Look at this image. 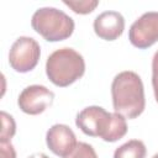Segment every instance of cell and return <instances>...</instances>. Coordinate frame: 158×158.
<instances>
[{
  "label": "cell",
  "instance_id": "cell-12",
  "mask_svg": "<svg viewBox=\"0 0 158 158\" xmlns=\"http://www.w3.org/2000/svg\"><path fill=\"white\" fill-rule=\"evenodd\" d=\"M64 5L69 6L75 14H80V15H86L94 11V9L99 5L98 0H79V1H63Z\"/></svg>",
  "mask_w": 158,
  "mask_h": 158
},
{
  "label": "cell",
  "instance_id": "cell-17",
  "mask_svg": "<svg viewBox=\"0 0 158 158\" xmlns=\"http://www.w3.org/2000/svg\"><path fill=\"white\" fill-rule=\"evenodd\" d=\"M152 158H158V153H156V154H154V156H153Z\"/></svg>",
  "mask_w": 158,
  "mask_h": 158
},
{
  "label": "cell",
  "instance_id": "cell-8",
  "mask_svg": "<svg viewBox=\"0 0 158 158\" xmlns=\"http://www.w3.org/2000/svg\"><path fill=\"white\" fill-rule=\"evenodd\" d=\"M46 143L56 156L65 158L73 152L78 142L73 130L69 126L56 123L47 131Z\"/></svg>",
  "mask_w": 158,
  "mask_h": 158
},
{
  "label": "cell",
  "instance_id": "cell-10",
  "mask_svg": "<svg viewBox=\"0 0 158 158\" xmlns=\"http://www.w3.org/2000/svg\"><path fill=\"white\" fill-rule=\"evenodd\" d=\"M147 148L141 139H130L114 153V158H146Z\"/></svg>",
  "mask_w": 158,
  "mask_h": 158
},
{
  "label": "cell",
  "instance_id": "cell-2",
  "mask_svg": "<svg viewBox=\"0 0 158 158\" xmlns=\"http://www.w3.org/2000/svg\"><path fill=\"white\" fill-rule=\"evenodd\" d=\"M114 110L127 118L138 117L144 107V88L141 77L131 70L118 73L111 84Z\"/></svg>",
  "mask_w": 158,
  "mask_h": 158
},
{
  "label": "cell",
  "instance_id": "cell-13",
  "mask_svg": "<svg viewBox=\"0 0 158 158\" xmlns=\"http://www.w3.org/2000/svg\"><path fill=\"white\" fill-rule=\"evenodd\" d=\"M65 158H98V156L93 146L85 142H78L73 152Z\"/></svg>",
  "mask_w": 158,
  "mask_h": 158
},
{
  "label": "cell",
  "instance_id": "cell-1",
  "mask_svg": "<svg viewBox=\"0 0 158 158\" xmlns=\"http://www.w3.org/2000/svg\"><path fill=\"white\" fill-rule=\"evenodd\" d=\"M75 125L83 133L100 137L105 142H116L127 133L126 118L117 112H107L101 106H88L75 118Z\"/></svg>",
  "mask_w": 158,
  "mask_h": 158
},
{
  "label": "cell",
  "instance_id": "cell-9",
  "mask_svg": "<svg viewBox=\"0 0 158 158\" xmlns=\"http://www.w3.org/2000/svg\"><path fill=\"white\" fill-rule=\"evenodd\" d=\"M93 26L96 36L105 41H115L125 30V19L117 11H104L95 17Z\"/></svg>",
  "mask_w": 158,
  "mask_h": 158
},
{
  "label": "cell",
  "instance_id": "cell-5",
  "mask_svg": "<svg viewBox=\"0 0 158 158\" xmlns=\"http://www.w3.org/2000/svg\"><path fill=\"white\" fill-rule=\"evenodd\" d=\"M40 56L41 47L38 42L32 37L21 36L10 48L9 63L14 70L19 73H27L37 65Z\"/></svg>",
  "mask_w": 158,
  "mask_h": 158
},
{
  "label": "cell",
  "instance_id": "cell-11",
  "mask_svg": "<svg viewBox=\"0 0 158 158\" xmlns=\"http://www.w3.org/2000/svg\"><path fill=\"white\" fill-rule=\"evenodd\" d=\"M1 116V135H0V142H10V139L14 137L16 132V123L11 115L6 114L5 111L0 112Z\"/></svg>",
  "mask_w": 158,
  "mask_h": 158
},
{
  "label": "cell",
  "instance_id": "cell-14",
  "mask_svg": "<svg viewBox=\"0 0 158 158\" xmlns=\"http://www.w3.org/2000/svg\"><path fill=\"white\" fill-rule=\"evenodd\" d=\"M152 86L154 91V98L158 102V51L154 53L152 59Z\"/></svg>",
  "mask_w": 158,
  "mask_h": 158
},
{
  "label": "cell",
  "instance_id": "cell-16",
  "mask_svg": "<svg viewBox=\"0 0 158 158\" xmlns=\"http://www.w3.org/2000/svg\"><path fill=\"white\" fill-rule=\"evenodd\" d=\"M28 158H49L48 156H46L44 153H35L32 156H30Z\"/></svg>",
  "mask_w": 158,
  "mask_h": 158
},
{
  "label": "cell",
  "instance_id": "cell-3",
  "mask_svg": "<svg viewBox=\"0 0 158 158\" xmlns=\"http://www.w3.org/2000/svg\"><path fill=\"white\" fill-rule=\"evenodd\" d=\"M85 62L75 49L64 47L49 54L46 62V74L57 86L64 88L84 75Z\"/></svg>",
  "mask_w": 158,
  "mask_h": 158
},
{
  "label": "cell",
  "instance_id": "cell-4",
  "mask_svg": "<svg viewBox=\"0 0 158 158\" xmlns=\"http://www.w3.org/2000/svg\"><path fill=\"white\" fill-rule=\"evenodd\" d=\"M32 28L48 42L67 40L74 31V20L56 7H40L31 19Z\"/></svg>",
  "mask_w": 158,
  "mask_h": 158
},
{
  "label": "cell",
  "instance_id": "cell-7",
  "mask_svg": "<svg viewBox=\"0 0 158 158\" xmlns=\"http://www.w3.org/2000/svg\"><path fill=\"white\" fill-rule=\"evenodd\" d=\"M54 93L44 85H30L26 86L19 95L17 104L21 111L28 115L42 114L53 104Z\"/></svg>",
  "mask_w": 158,
  "mask_h": 158
},
{
  "label": "cell",
  "instance_id": "cell-6",
  "mask_svg": "<svg viewBox=\"0 0 158 158\" xmlns=\"http://www.w3.org/2000/svg\"><path fill=\"white\" fill-rule=\"evenodd\" d=\"M128 40L132 46L146 49L158 41V11H148L130 27Z\"/></svg>",
  "mask_w": 158,
  "mask_h": 158
},
{
  "label": "cell",
  "instance_id": "cell-15",
  "mask_svg": "<svg viewBox=\"0 0 158 158\" xmlns=\"http://www.w3.org/2000/svg\"><path fill=\"white\" fill-rule=\"evenodd\" d=\"M0 156L1 158H16V151L11 142H0Z\"/></svg>",
  "mask_w": 158,
  "mask_h": 158
}]
</instances>
